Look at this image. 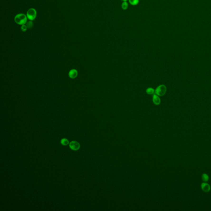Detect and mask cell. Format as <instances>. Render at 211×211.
Listing matches in <instances>:
<instances>
[{
    "instance_id": "obj_1",
    "label": "cell",
    "mask_w": 211,
    "mask_h": 211,
    "mask_svg": "<svg viewBox=\"0 0 211 211\" xmlns=\"http://www.w3.org/2000/svg\"><path fill=\"white\" fill-rule=\"evenodd\" d=\"M27 17L26 15L23 13L18 14L14 17V22L16 24L20 25H24L27 22Z\"/></svg>"
},
{
    "instance_id": "obj_2",
    "label": "cell",
    "mask_w": 211,
    "mask_h": 211,
    "mask_svg": "<svg viewBox=\"0 0 211 211\" xmlns=\"http://www.w3.org/2000/svg\"><path fill=\"white\" fill-rule=\"evenodd\" d=\"M26 16L29 20L34 21L37 16V11L35 9L31 8L28 10L26 13Z\"/></svg>"
},
{
    "instance_id": "obj_3",
    "label": "cell",
    "mask_w": 211,
    "mask_h": 211,
    "mask_svg": "<svg viewBox=\"0 0 211 211\" xmlns=\"http://www.w3.org/2000/svg\"><path fill=\"white\" fill-rule=\"evenodd\" d=\"M167 91V87L164 85H161L158 86L156 89L155 93L157 95L163 96L165 95Z\"/></svg>"
},
{
    "instance_id": "obj_4",
    "label": "cell",
    "mask_w": 211,
    "mask_h": 211,
    "mask_svg": "<svg viewBox=\"0 0 211 211\" xmlns=\"http://www.w3.org/2000/svg\"><path fill=\"white\" fill-rule=\"evenodd\" d=\"M70 148L73 150L77 151L80 149V145L78 142L76 141H72L69 144Z\"/></svg>"
},
{
    "instance_id": "obj_5",
    "label": "cell",
    "mask_w": 211,
    "mask_h": 211,
    "mask_svg": "<svg viewBox=\"0 0 211 211\" xmlns=\"http://www.w3.org/2000/svg\"><path fill=\"white\" fill-rule=\"evenodd\" d=\"M153 101L156 105H158L160 104L161 101L159 97L156 94H154L153 96Z\"/></svg>"
},
{
    "instance_id": "obj_6",
    "label": "cell",
    "mask_w": 211,
    "mask_h": 211,
    "mask_svg": "<svg viewBox=\"0 0 211 211\" xmlns=\"http://www.w3.org/2000/svg\"><path fill=\"white\" fill-rule=\"evenodd\" d=\"M78 76V72L76 69H72L69 72V76L70 78L74 79Z\"/></svg>"
},
{
    "instance_id": "obj_7",
    "label": "cell",
    "mask_w": 211,
    "mask_h": 211,
    "mask_svg": "<svg viewBox=\"0 0 211 211\" xmlns=\"http://www.w3.org/2000/svg\"><path fill=\"white\" fill-rule=\"evenodd\" d=\"M201 188L202 190L205 192H208L210 190V187L208 183H203L201 184Z\"/></svg>"
},
{
    "instance_id": "obj_8",
    "label": "cell",
    "mask_w": 211,
    "mask_h": 211,
    "mask_svg": "<svg viewBox=\"0 0 211 211\" xmlns=\"http://www.w3.org/2000/svg\"><path fill=\"white\" fill-rule=\"evenodd\" d=\"M155 90L153 89L151 87H149L146 90V92L147 93L148 95H153L154 93Z\"/></svg>"
},
{
    "instance_id": "obj_9",
    "label": "cell",
    "mask_w": 211,
    "mask_h": 211,
    "mask_svg": "<svg viewBox=\"0 0 211 211\" xmlns=\"http://www.w3.org/2000/svg\"><path fill=\"white\" fill-rule=\"evenodd\" d=\"M122 8L123 10H126L128 8V4L126 1H123L122 4Z\"/></svg>"
},
{
    "instance_id": "obj_10",
    "label": "cell",
    "mask_w": 211,
    "mask_h": 211,
    "mask_svg": "<svg viewBox=\"0 0 211 211\" xmlns=\"http://www.w3.org/2000/svg\"><path fill=\"white\" fill-rule=\"evenodd\" d=\"M61 143L62 144L64 145V146H67V145L68 144L69 141H68V140L67 139H63L61 140Z\"/></svg>"
},
{
    "instance_id": "obj_11",
    "label": "cell",
    "mask_w": 211,
    "mask_h": 211,
    "mask_svg": "<svg viewBox=\"0 0 211 211\" xmlns=\"http://www.w3.org/2000/svg\"><path fill=\"white\" fill-rule=\"evenodd\" d=\"M129 3L132 5H136L138 4L139 0H129Z\"/></svg>"
},
{
    "instance_id": "obj_12",
    "label": "cell",
    "mask_w": 211,
    "mask_h": 211,
    "mask_svg": "<svg viewBox=\"0 0 211 211\" xmlns=\"http://www.w3.org/2000/svg\"><path fill=\"white\" fill-rule=\"evenodd\" d=\"M26 25L28 29H31L32 28L33 26V22L32 21H30L29 20V22H26V23L25 24Z\"/></svg>"
},
{
    "instance_id": "obj_13",
    "label": "cell",
    "mask_w": 211,
    "mask_h": 211,
    "mask_svg": "<svg viewBox=\"0 0 211 211\" xmlns=\"http://www.w3.org/2000/svg\"><path fill=\"white\" fill-rule=\"evenodd\" d=\"M202 179L204 182H206L209 180V176L206 174H204L202 177Z\"/></svg>"
},
{
    "instance_id": "obj_14",
    "label": "cell",
    "mask_w": 211,
    "mask_h": 211,
    "mask_svg": "<svg viewBox=\"0 0 211 211\" xmlns=\"http://www.w3.org/2000/svg\"><path fill=\"white\" fill-rule=\"evenodd\" d=\"M27 29L28 28L27 27L26 24L22 25V26L21 27V29L23 32H25V31H26Z\"/></svg>"
},
{
    "instance_id": "obj_15",
    "label": "cell",
    "mask_w": 211,
    "mask_h": 211,
    "mask_svg": "<svg viewBox=\"0 0 211 211\" xmlns=\"http://www.w3.org/2000/svg\"><path fill=\"white\" fill-rule=\"evenodd\" d=\"M122 0L123 1H127V0Z\"/></svg>"
}]
</instances>
